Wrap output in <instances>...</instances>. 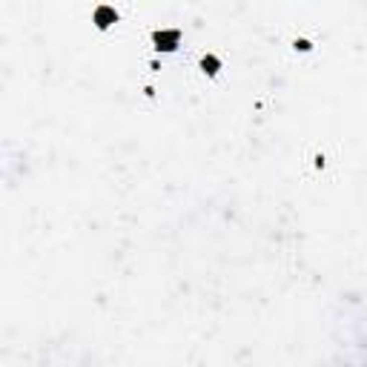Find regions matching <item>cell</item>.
<instances>
[{
	"instance_id": "obj_2",
	"label": "cell",
	"mask_w": 367,
	"mask_h": 367,
	"mask_svg": "<svg viewBox=\"0 0 367 367\" xmlns=\"http://www.w3.org/2000/svg\"><path fill=\"white\" fill-rule=\"evenodd\" d=\"M95 23H98V29H109L112 23H118V12L112 6H98L95 9Z\"/></svg>"
},
{
	"instance_id": "obj_3",
	"label": "cell",
	"mask_w": 367,
	"mask_h": 367,
	"mask_svg": "<svg viewBox=\"0 0 367 367\" xmlns=\"http://www.w3.org/2000/svg\"><path fill=\"white\" fill-rule=\"evenodd\" d=\"M201 69L207 72V75H218V69H221V60L215 58V55H204V58H201Z\"/></svg>"
},
{
	"instance_id": "obj_4",
	"label": "cell",
	"mask_w": 367,
	"mask_h": 367,
	"mask_svg": "<svg viewBox=\"0 0 367 367\" xmlns=\"http://www.w3.org/2000/svg\"><path fill=\"white\" fill-rule=\"evenodd\" d=\"M296 49H301V52H310V49H313V43H310V40H296Z\"/></svg>"
},
{
	"instance_id": "obj_1",
	"label": "cell",
	"mask_w": 367,
	"mask_h": 367,
	"mask_svg": "<svg viewBox=\"0 0 367 367\" xmlns=\"http://www.w3.org/2000/svg\"><path fill=\"white\" fill-rule=\"evenodd\" d=\"M152 43H155L158 52H175L181 43V32L178 29H161L152 35Z\"/></svg>"
}]
</instances>
